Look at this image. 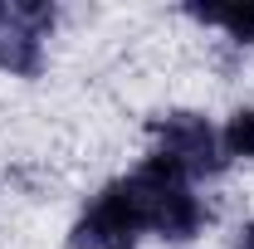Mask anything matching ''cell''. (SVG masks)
I'll return each instance as SVG.
<instances>
[{
  "label": "cell",
  "instance_id": "1",
  "mask_svg": "<svg viewBox=\"0 0 254 249\" xmlns=\"http://www.w3.org/2000/svg\"><path fill=\"white\" fill-rule=\"evenodd\" d=\"M127 181L137 190L147 235H157L166 245H190V240L205 235V225H210L215 210H210V200L195 190V181H186L171 161H161V156L147 152L137 161V171H127Z\"/></svg>",
  "mask_w": 254,
  "mask_h": 249
},
{
  "label": "cell",
  "instance_id": "2",
  "mask_svg": "<svg viewBox=\"0 0 254 249\" xmlns=\"http://www.w3.org/2000/svg\"><path fill=\"white\" fill-rule=\"evenodd\" d=\"M147 137H152V156L171 161L186 181H215L225 176V147H220V127L210 123L205 113H190V108H171L147 118Z\"/></svg>",
  "mask_w": 254,
  "mask_h": 249
},
{
  "label": "cell",
  "instance_id": "3",
  "mask_svg": "<svg viewBox=\"0 0 254 249\" xmlns=\"http://www.w3.org/2000/svg\"><path fill=\"white\" fill-rule=\"evenodd\" d=\"M142 235H147V225H142L137 190H132L127 176H118L68 225V249H137Z\"/></svg>",
  "mask_w": 254,
  "mask_h": 249
},
{
  "label": "cell",
  "instance_id": "4",
  "mask_svg": "<svg viewBox=\"0 0 254 249\" xmlns=\"http://www.w3.org/2000/svg\"><path fill=\"white\" fill-rule=\"evenodd\" d=\"M44 39L49 34L34 30L30 20H20L10 10V0H5V10H0V73H10V78H39L44 59H49Z\"/></svg>",
  "mask_w": 254,
  "mask_h": 249
},
{
  "label": "cell",
  "instance_id": "5",
  "mask_svg": "<svg viewBox=\"0 0 254 249\" xmlns=\"http://www.w3.org/2000/svg\"><path fill=\"white\" fill-rule=\"evenodd\" d=\"M186 15L205 30H220L240 54L254 49V0H235V5H186Z\"/></svg>",
  "mask_w": 254,
  "mask_h": 249
},
{
  "label": "cell",
  "instance_id": "6",
  "mask_svg": "<svg viewBox=\"0 0 254 249\" xmlns=\"http://www.w3.org/2000/svg\"><path fill=\"white\" fill-rule=\"evenodd\" d=\"M225 161H254V108H235L220 127Z\"/></svg>",
  "mask_w": 254,
  "mask_h": 249
},
{
  "label": "cell",
  "instance_id": "7",
  "mask_svg": "<svg viewBox=\"0 0 254 249\" xmlns=\"http://www.w3.org/2000/svg\"><path fill=\"white\" fill-rule=\"evenodd\" d=\"M10 10L20 20H30L34 30H44V34H54V25H59V5L54 0H10Z\"/></svg>",
  "mask_w": 254,
  "mask_h": 249
},
{
  "label": "cell",
  "instance_id": "8",
  "mask_svg": "<svg viewBox=\"0 0 254 249\" xmlns=\"http://www.w3.org/2000/svg\"><path fill=\"white\" fill-rule=\"evenodd\" d=\"M230 249H254V220H245V225L235 230V240H230Z\"/></svg>",
  "mask_w": 254,
  "mask_h": 249
},
{
  "label": "cell",
  "instance_id": "9",
  "mask_svg": "<svg viewBox=\"0 0 254 249\" xmlns=\"http://www.w3.org/2000/svg\"><path fill=\"white\" fill-rule=\"evenodd\" d=\"M0 10H5V0H0Z\"/></svg>",
  "mask_w": 254,
  "mask_h": 249
}]
</instances>
